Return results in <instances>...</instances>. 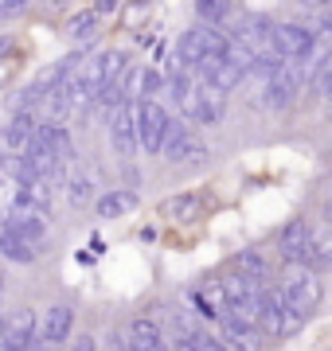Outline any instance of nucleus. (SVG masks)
<instances>
[{"label":"nucleus","instance_id":"obj_1","mask_svg":"<svg viewBox=\"0 0 332 351\" xmlns=\"http://www.w3.org/2000/svg\"><path fill=\"white\" fill-rule=\"evenodd\" d=\"M305 86H309V66L301 59H281L274 66V75L262 78V106L266 110H289Z\"/></svg>","mask_w":332,"mask_h":351},{"label":"nucleus","instance_id":"obj_2","mask_svg":"<svg viewBox=\"0 0 332 351\" xmlns=\"http://www.w3.org/2000/svg\"><path fill=\"white\" fill-rule=\"evenodd\" d=\"M121 71H126V55H121V51H98V55H86L82 75H78V82H75L78 106H94V101L102 98V90L110 86Z\"/></svg>","mask_w":332,"mask_h":351},{"label":"nucleus","instance_id":"obj_3","mask_svg":"<svg viewBox=\"0 0 332 351\" xmlns=\"http://www.w3.org/2000/svg\"><path fill=\"white\" fill-rule=\"evenodd\" d=\"M278 293L285 301V308L294 316H301V320H309L320 308V301H324V285H320L317 269H305V265H294L289 277L278 285Z\"/></svg>","mask_w":332,"mask_h":351},{"label":"nucleus","instance_id":"obj_4","mask_svg":"<svg viewBox=\"0 0 332 351\" xmlns=\"http://www.w3.org/2000/svg\"><path fill=\"white\" fill-rule=\"evenodd\" d=\"M106 137L114 149L117 160H133L141 152V137H137V101H117L114 110H106Z\"/></svg>","mask_w":332,"mask_h":351},{"label":"nucleus","instance_id":"obj_5","mask_svg":"<svg viewBox=\"0 0 332 351\" xmlns=\"http://www.w3.org/2000/svg\"><path fill=\"white\" fill-rule=\"evenodd\" d=\"M172 129V113H168L165 98H141L137 101V137L145 156H161L165 137Z\"/></svg>","mask_w":332,"mask_h":351},{"label":"nucleus","instance_id":"obj_6","mask_svg":"<svg viewBox=\"0 0 332 351\" xmlns=\"http://www.w3.org/2000/svg\"><path fill=\"white\" fill-rule=\"evenodd\" d=\"M254 324L262 328L270 339H285V336H294L305 320L285 308V301H281V293L274 285H262V293H258V308H254Z\"/></svg>","mask_w":332,"mask_h":351},{"label":"nucleus","instance_id":"obj_7","mask_svg":"<svg viewBox=\"0 0 332 351\" xmlns=\"http://www.w3.org/2000/svg\"><path fill=\"white\" fill-rule=\"evenodd\" d=\"M278 258L285 265H305L317 269V242H313V226L305 219H289L278 230Z\"/></svg>","mask_w":332,"mask_h":351},{"label":"nucleus","instance_id":"obj_8","mask_svg":"<svg viewBox=\"0 0 332 351\" xmlns=\"http://www.w3.org/2000/svg\"><path fill=\"white\" fill-rule=\"evenodd\" d=\"M211 152L204 149V141L192 133V125H180L176 117H172V129H168L165 137V149H161V160L172 164V168H200L207 164Z\"/></svg>","mask_w":332,"mask_h":351},{"label":"nucleus","instance_id":"obj_9","mask_svg":"<svg viewBox=\"0 0 332 351\" xmlns=\"http://www.w3.org/2000/svg\"><path fill=\"white\" fill-rule=\"evenodd\" d=\"M215 328H219V339L227 343V351H266V343H270L266 332L239 313H227Z\"/></svg>","mask_w":332,"mask_h":351},{"label":"nucleus","instance_id":"obj_10","mask_svg":"<svg viewBox=\"0 0 332 351\" xmlns=\"http://www.w3.org/2000/svg\"><path fill=\"white\" fill-rule=\"evenodd\" d=\"M39 348V313L20 308L0 324V351H36Z\"/></svg>","mask_w":332,"mask_h":351},{"label":"nucleus","instance_id":"obj_11","mask_svg":"<svg viewBox=\"0 0 332 351\" xmlns=\"http://www.w3.org/2000/svg\"><path fill=\"white\" fill-rule=\"evenodd\" d=\"M75 336V308L71 304H47L43 313H39V343H47V348H63L67 339Z\"/></svg>","mask_w":332,"mask_h":351},{"label":"nucleus","instance_id":"obj_12","mask_svg":"<svg viewBox=\"0 0 332 351\" xmlns=\"http://www.w3.org/2000/svg\"><path fill=\"white\" fill-rule=\"evenodd\" d=\"M274 36H278V51H281V59H301L305 63L309 55L320 47V39L313 27L305 24H294V20H285V24L274 27Z\"/></svg>","mask_w":332,"mask_h":351},{"label":"nucleus","instance_id":"obj_13","mask_svg":"<svg viewBox=\"0 0 332 351\" xmlns=\"http://www.w3.org/2000/svg\"><path fill=\"white\" fill-rule=\"evenodd\" d=\"M8 226H12L16 234H24L27 242H36V246H43V242L51 239V219H47V211H39V207H12Z\"/></svg>","mask_w":332,"mask_h":351},{"label":"nucleus","instance_id":"obj_14","mask_svg":"<svg viewBox=\"0 0 332 351\" xmlns=\"http://www.w3.org/2000/svg\"><path fill=\"white\" fill-rule=\"evenodd\" d=\"M126 336L133 339L137 351H172V339H168V332L161 328L156 316H137V320H129Z\"/></svg>","mask_w":332,"mask_h":351},{"label":"nucleus","instance_id":"obj_15","mask_svg":"<svg viewBox=\"0 0 332 351\" xmlns=\"http://www.w3.org/2000/svg\"><path fill=\"white\" fill-rule=\"evenodd\" d=\"M223 117H227V94L200 78V117H195V125L215 129V125H223Z\"/></svg>","mask_w":332,"mask_h":351},{"label":"nucleus","instance_id":"obj_16","mask_svg":"<svg viewBox=\"0 0 332 351\" xmlns=\"http://www.w3.org/2000/svg\"><path fill=\"white\" fill-rule=\"evenodd\" d=\"M51 191H55V180H47V176L16 180V207H39V211H47Z\"/></svg>","mask_w":332,"mask_h":351},{"label":"nucleus","instance_id":"obj_17","mask_svg":"<svg viewBox=\"0 0 332 351\" xmlns=\"http://www.w3.org/2000/svg\"><path fill=\"white\" fill-rule=\"evenodd\" d=\"M0 258H4V262H16V265H32L39 258V246L27 242L24 234H16L12 226H4V230H0Z\"/></svg>","mask_w":332,"mask_h":351},{"label":"nucleus","instance_id":"obj_18","mask_svg":"<svg viewBox=\"0 0 332 351\" xmlns=\"http://www.w3.org/2000/svg\"><path fill=\"white\" fill-rule=\"evenodd\" d=\"M230 269L250 277L254 285H270V258L262 250H239L235 258H230Z\"/></svg>","mask_w":332,"mask_h":351},{"label":"nucleus","instance_id":"obj_19","mask_svg":"<svg viewBox=\"0 0 332 351\" xmlns=\"http://www.w3.org/2000/svg\"><path fill=\"white\" fill-rule=\"evenodd\" d=\"M133 207H137V195L129 188H110L102 199H94V215H98V219H121V215H129Z\"/></svg>","mask_w":332,"mask_h":351},{"label":"nucleus","instance_id":"obj_20","mask_svg":"<svg viewBox=\"0 0 332 351\" xmlns=\"http://www.w3.org/2000/svg\"><path fill=\"white\" fill-rule=\"evenodd\" d=\"M98 20H102V16L94 12V8L71 16V20H67V39H71V43H94V39H98Z\"/></svg>","mask_w":332,"mask_h":351},{"label":"nucleus","instance_id":"obj_21","mask_svg":"<svg viewBox=\"0 0 332 351\" xmlns=\"http://www.w3.org/2000/svg\"><path fill=\"white\" fill-rule=\"evenodd\" d=\"M200 207H204V195H176V199L165 203V215H172L176 223H195L200 219Z\"/></svg>","mask_w":332,"mask_h":351},{"label":"nucleus","instance_id":"obj_22","mask_svg":"<svg viewBox=\"0 0 332 351\" xmlns=\"http://www.w3.org/2000/svg\"><path fill=\"white\" fill-rule=\"evenodd\" d=\"M141 98H168V75L161 66H141Z\"/></svg>","mask_w":332,"mask_h":351},{"label":"nucleus","instance_id":"obj_23","mask_svg":"<svg viewBox=\"0 0 332 351\" xmlns=\"http://www.w3.org/2000/svg\"><path fill=\"white\" fill-rule=\"evenodd\" d=\"M230 8H235V0H195V12L204 24H227Z\"/></svg>","mask_w":332,"mask_h":351},{"label":"nucleus","instance_id":"obj_24","mask_svg":"<svg viewBox=\"0 0 332 351\" xmlns=\"http://www.w3.org/2000/svg\"><path fill=\"white\" fill-rule=\"evenodd\" d=\"M94 199V180H90V176H71V180H67V203H71V207H86V203Z\"/></svg>","mask_w":332,"mask_h":351},{"label":"nucleus","instance_id":"obj_25","mask_svg":"<svg viewBox=\"0 0 332 351\" xmlns=\"http://www.w3.org/2000/svg\"><path fill=\"white\" fill-rule=\"evenodd\" d=\"M317 36L332 39V8H320V16H317Z\"/></svg>","mask_w":332,"mask_h":351},{"label":"nucleus","instance_id":"obj_26","mask_svg":"<svg viewBox=\"0 0 332 351\" xmlns=\"http://www.w3.org/2000/svg\"><path fill=\"white\" fill-rule=\"evenodd\" d=\"M71 351H98V339H94V336H86V332H82V336H78L75 343H71Z\"/></svg>","mask_w":332,"mask_h":351},{"label":"nucleus","instance_id":"obj_27","mask_svg":"<svg viewBox=\"0 0 332 351\" xmlns=\"http://www.w3.org/2000/svg\"><path fill=\"white\" fill-rule=\"evenodd\" d=\"M110 351H137V348H133V339L121 332V336H110Z\"/></svg>","mask_w":332,"mask_h":351},{"label":"nucleus","instance_id":"obj_28","mask_svg":"<svg viewBox=\"0 0 332 351\" xmlns=\"http://www.w3.org/2000/svg\"><path fill=\"white\" fill-rule=\"evenodd\" d=\"M0 4H4V16H12V12H24L32 0H0Z\"/></svg>","mask_w":332,"mask_h":351},{"label":"nucleus","instance_id":"obj_29","mask_svg":"<svg viewBox=\"0 0 332 351\" xmlns=\"http://www.w3.org/2000/svg\"><path fill=\"white\" fill-rule=\"evenodd\" d=\"M317 90H320V94H324V98L332 101V66L324 71V78H320V86H317Z\"/></svg>","mask_w":332,"mask_h":351},{"label":"nucleus","instance_id":"obj_30","mask_svg":"<svg viewBox=\"0 0 332 351\" xmlns=\"http://www.w3.org/2000/svg\"><path fill=\"white\" fill-rule=\"evenodd\" d=\"M114 8H117V0H94V12H98V16L114 12Z\"/></svg>","mask_w":332,"mask_h":351},{"label":"nucleus","instance_id":"obj_31","mask_svg":"<svg viewBox=\"0 0 332 351\" xmlns=\"http://www.w3.org/2000/svg\"><path fill=\"white\" fill-rule=\"evenodd\" d=\"M0 293H4V269H0Z\"/></svg>","mask_w":332,"mask_h":351}]
</instances>
